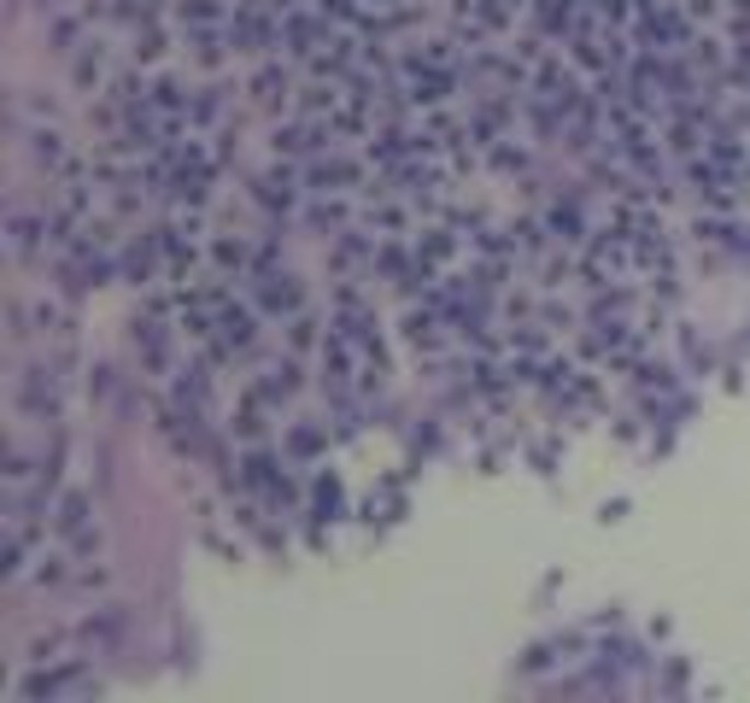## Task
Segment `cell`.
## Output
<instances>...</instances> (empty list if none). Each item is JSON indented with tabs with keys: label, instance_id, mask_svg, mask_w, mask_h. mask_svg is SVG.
<instances>
[{
	"label": "cell",
	"instance_id": "obj_1",
	"mask_svg": "<svg viewBox=\"0 0 750 703\" xmlns=\"http://www.w3.org/2000/svg\"><path fill=\"white\" fill-rule=\"evenodd\" d=\"M12 410L24 422H42V428H59L65 417V370L47 358V364H30L19 382H12Z\"/></svg>",
	"mask_w": 750,
	"mask_h": 703
},
{
	"label": "cell",
	"instance_id": "obj_2",
	"mask_svg": "<svg viewBox=\"0 0 750 703\" xmlns=\"http://www.w3.org/2000/svg\"><path fill=\"white\" fill-rule=\"evenodd\" d=\"M247 282H252V305H259L264 317H294V311H305V294H299V282L287 276L282 264H259Z\"/></svg>",
	"mask_w": 750,
	"mask_h": 703
},
{
	"label": "cell",
	"instance_id": "obj_3",
	"mask_svg": "<svg viewBox=\"0 0 750 703\" xmlns=\"http://www.w3.org/2000/svg\"><path fill=\"white\" fill-rule=\"evenodd\" d=\"M54 540L65 545V552H94V504H89V492H65V499L54 504Z\"/></svg>",
	"mask_w": 750,
	"mask_h": 703
},
{
	"label": "cell",
	"instance_id": "obj_4",
	"mask_svg": "<svg viewBox=\"0 0 750 703\" xmlns=\"http://www.w3.org/2000/svg\"><path fill=\"white\" fill-rule=\"evenodd\" d=\"M206 259H212V276H229V282H247L252 264H259V252H252L241 235H212L206 241Z\"/></svg>",
	"mask_w": 750,
	"mask_h": 703
},
{
	"label": "cell",
	"instance_id": "obj_5",
	"mask_svg": "<svg viewBox=\"0 0 750 703\" xmlns=\"http://www.w3.org/2000/svg\"><path fill=\"white\" fill-rule=\"evenodd\" d=\"M247 94H252V106H264V112H294V89H287L282 59H259V71H252Z\"/></svg>",
	"mask_w": 750,
	"mask_h": 703
},
{
	"label": "cell",
	"instance_id": "obj_6",
	"mask_svg": "<svg viewBox=\"0 0 750 703\" xmlns=\"http://www.w3.org/2000/svg\"><path fill=\"white\" fill-rule=\"evenodd\" d=\"M259 205H264V212H294V205H299V177H294V165H287V159H276L259 177Z\"/></svg>",
	"mask_w": 750,
	"mask_h": 703
},
{
	"label": "cell",
	"instance_id": "obj_7",
	"mask_svg": "<svg viewBox=\"0 0 750 703\" xmlns=\"http://www.w3.org/2000/svg\"><path fill=\"white\" fill-rule=\"evenodd\" d=\"M247 387L259 393L264 405H282V399H294V387H299V364H294V358H270Z\"/></svg>",
	"mask_w": 750,
	"mask_h": 703
},
{
	"label": "cell",
	"instance_id": "obj_8",
	"mask_svg": "<svg viewBox=\"0 0 750 703\" xmlns=\"http://www.w3.org/2000/svg\"><path fill=\"white\" fill-rule=\"evenodd\" d=\"M534 7V24H539V36L552 42V36H575L581 30V7L575 0H527Z\"/></svg>",
	"mask_w": 750,
	"mask_h": 703
},
{
	"label": "cell",
	"instance_id": "obj_9",
	"mask_svg": "<svg viewBox=\"0 0 750 703\" xmlns=\"http://www.w3.org/2000/svg\"><path fill=\"white\" fill-rule=\"evenodd\" d=\"M106 82H112L106 47H100V42H82V47H77V89H82V94H89V89L106 94Z\"/></svg>",
	"mask_w": 750,
	"mask_h": 703
},
{
	"label": "cell",
	"instance_id": "obj_10",
	"mask_svg": "<svg viewBox=\"0 0 750 703\" xmlns=\"http://www.w3.org/2000/svg\"><path fill=\"white\" fill-rule=\"evenodd\" d=\"M164 59H170V36L159 24H141L135 30V65H141V71H159Z\"/></svg>",
	"mask_w": 750,
	"mask_h": 703
},
{
	"label": "cell",
	"instance_id": "obj_11",
	"mask_svg": "<svg viewBox=\"0 0 750 703\" xmlns=\"http://www.w3.org/2000/svg\"><path fill=\"white\" fill-rule=\"evenodd\" d=\"M545 223H552V235L562 247H587L592 235H581V212H575V200H557L552 212H545Z\"/></svg>",
	"mask_w": 750,
	"mask_h": 703
},
{
	"label": "cell",
	"instance_id": "obj_12",
	"mask_svg": "<svg viewBox=\"0 0 750 703\" xmlns=\"http://www.w3.org/2000/svg\"><path fill=\"white\" fill-rule=\"evenodd\" d=\"M287 347H294V352L317 347V317H311V311H294V317H287Z\"/></svg>",
	"mask_w": 750,
	"mask_h": 703
},
{
	"label": "cell",
	"instance_id": "obj_13",
	"mask_svg": "<svg viewBox=\"0 0 750 703\" xmlns=\"http://www.w3.org/2000/svg\"><path fill=\"white\" fill-rule=\"evenodd\" d=\"M177 19L182 24H224V7H217V0H182Z\"/></svg>",
	"mask_w": 750,
	"mask_h": 703
},
{
	"label": "cell",
	"instance_id": "obj_14",
	"mask_svg": "<svg viewBox=\"0 0 750 703\" xmlns=\"http://www.w3.org/2000/svg\"><path fill=\"white\" fill-rule=\"evenodd\" d=\"M317 510H322V517H340V481H334V475H322V481H317Z\"/></svg>",
	"mask_w": 750,
	"mask_h": 703
},
{
	"label": "cell",
	"instance_id": "obj_15",
	"mask_svg": "<svg viewBox=\"0 0 750 703\" xmlns=\"http://www.w3.org/2000/svg\"><path fill=\"white\" fill-rule=\"evenodd\" d=\"M669 141H674V152L697 159V129H692V124H669Z\"/></svg>",
	"mask_w": 750,
	"mask_h": 703
},
{
	"label": "cell",
	"instance_id": "obj_16",
	"mask_svg": "<svg viewBox=\"0 0 750 703\" xmlns=\"http://www.w3.org/2000/svg\"><path fill=\"white\" fill-rule=\"evenodd\" d=\"M317 445H322V434H317V428H294V452H299V457H311Z\"/></svg>",
	"mask_w": 750,
	"mask_h": 703
},
{
	"label": "cell",
	"instance_id": "obj_17",
	"mask_svg": "<svg viewBox=\"0 0 750 703\" xmlns=\"http://www.w3.org/2000/svg\"><path fill=\"white\" fill-rule=\"evenodd\" d=\"M686 19H704L709 24L715 19V0H686Z\"/></svg>",
	"mask_w": 750,
	"mask_h": 703
}]
</instances>
